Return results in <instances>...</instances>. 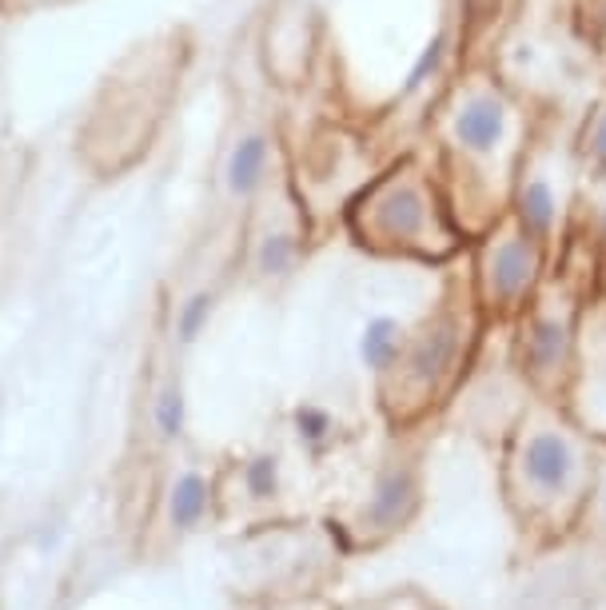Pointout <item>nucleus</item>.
<instances>
[{
	"label": "nucleus",
	"instance_id": "f257e3e1",
	"mask_svg": "<svg viewBox=\"0 0 606 610\" xmlns=\"http://www.w3.org/2000/svg\"><path fill=\"white\" fill-rule=\"evenodd\" d=\"M455 136L470 152H491L499 144V136H503V109L495 100H470L467 109L459 112Z\"/></svg>",
	"mask_w": 606,
	"mask_h": 610
},
{
	"label": "nucleus",
	"instance_id": "f03ea898",
	"mask_svg": "<svg viewBox=\"0 0 606 610\" xmlns=\"http://www.w3.org/2000/svg\"><path fill=\"white\" fill-rule=\"evenodd\" d=\"M527 475L543 491H558L570 479V452L558 435H539L527 447Z\"/></svg>",
	"mask_w": 606,
	"mask_h": 610
},
{
	"label": "nucleus",
	"instance_id": "7ed1b4c3",
	"mask_svg": "<svg viewBox=\"0 0 606 610\" xmlns=\"http://www.w3.org/2000/svg\"><path fill=\"white\" fill-rule=\"evenodd\" d=\"M531 271H534V256L531 247L523 244V240H511L495 252V264H491V283H495V295L511 300V295H519L527 283H531Z\"/></svg>",
	"mask_w": 606,
	"mask_h": 610
},
{
	"label": "nucleus",
	"instance_id": "20e7f679",
	"mask_svg": "<svg viewBox=\"0 0 606 610\" xmlns=\"http://www.w3.org/2000/svg\"><path fill=\"white\" fill-rule=\"evenodd\" d=\"M263 164H268V140L263 136H248V140H240L228 160V188L232 192H252L263 176Z\"/></svg>",
	"mask_w": 606,
	"mask_h": 610
},
{
	"label": "nucleus",
	"instance_id": "39448f33",
	"mask_svg": "<svg viewBox=\"0 0 606 610\" xmlns=\"http://www.w3.org/2000/svg\"><path fill=\"white\" fill-rule=\"evenodd\" d=\"M423 224V200L415 188H399L384 208V228L391 236H415Z\"/></svg>",
	"mask_w": 606,
	"mask_h": 610
},
{
	"label": "nucleus",
	"instance_id": "423d86ee",
	"mask_svg": "<svg viewBox=\"0 0 606 610\" xmlns=\"http://www.w3.org/2000/svg\"><path fill=\"white\" fill-rule=\"evenodd\" d=\"M519 216H523L527 236H543L546 228H551V216H555V195H551V188H546L543 180H534V183L523 188Z\"/></svg>",
	"mask_w": 606,
	"mask_h": 610
},
{
	"label": "nucleus",
	"instance_id": "0eeeda50",
	"mask_svg": "<svg viewBox=\"0 0 606 610\" xmlns=\"http://www.w3.org/2000/svg\"><path fill=\"white\" fill-rule=\"evenodd\" d=\"M208 507V483L199 475H184L172 491V519L176 526H192Z\"/></svg>",
	"mask_w": 606,
	"mask_h": 610
},
{
	"label": "nucleus",
	"instance_id": "6e6552de",
	"mask_svg": "<svg viewBox=\"0 0 606 610\" xmlns=\"http://www.w3.org/2000/svg\"><path fill=\"white\" fill-rule=\"evenodd\" d=\"M408 499H411V479L403 475V471H391V475H384L379 491H375L372 519H375V523H396Z\"/></svg>",
	"mask_w": 606,
	"mask_h": 610
},
{
	"label": "nucleus",
	"instance_id": "1a4fd4ad",
	"mask_svg": "<svg viewBox=\"0 0 606 610\" xmlns=\"http://www.w3.org/2000/svg\"><path fill=\"white\" fill-rule=\"evenodd\" d=\"M396 319H375L363 331V359L368 367H387L396 359Z\"/></svg>",
	"mask_w": 606,
	"mask_h": 610
},
{
	"label": "nucleus",
	"instance_id": "9d476101",
	"mask_svg": "<svg viewBox=\"0 0 606 610\" xmlns=\"http://www.w3.org/2000/svg\"><path fill=\"white\" fill-rule=\"evenodd\" d=\"M447 359H451V335H447V331H435L431 340H423L420 352H415V371H420L423 379H431L443 371Z\"/></svg>",
	"mask_w": 606,
	"mask_h": 610
},
{
	"label": "nucleus",
	"instance_id": "9b49d317",
	"mask_svg": "<svg viewBox=\"0 0 606 610\" xmlns=\"http://www.w3.org/2000/svg\"><path fill=\"white\" fill-rule=\"evenodd\" d=\"M156 428H160V435H168V440H176L180 428H184V395L176 387L164 391L160 403H156Z\"/></svg>",
	"mask_w": 606,
	"mask_h": 610
},
{
	"label": "nucleus",
	"instance_id": "f8f14e48",
	"mask_svg": "<svg viewBox=\"0 0 606 610\" xmlns=\"http://www.w3.org/2000/svg\"><path fill=\"white\" fill-rule=\"evenodd\" d=\"M208 316H211V295L208 292L192 295V300L184 304V312H180V340H184V343L196 340L199 328L208 323Z\"/></svg>",
	"mask_w": 606,
	"mask_h": 610
},
{
	"label": "nucleus",
	"instance_id": "ddd939ff",
	"mask_svg": "<svg viewBox=\"0 0 606 610\" xmlns=\"http://www.w3.org/2000/svg\"><path fill=\"white\" fill-rule=\"evenodd\" d=\"M287 264H292V240H287V236H268L260 247V268L284 271Z\"/></svg>",
	"mask_w": 606,
	"mask_h": 610
},
{
	"label": "nucleus",
	"instance_id": "4468645a",
	"mask_svg": "<svg viewBox=\"0 0 606 610\" xmlns=\"http://www.w3.org/2000/svg\"><path fill=\"white\" fill-rule=\"evenodd\" d=\"M248 491L252 495H272L275 491V459H256L248 467Z\"/></svg>",
	"mask_w": 606,
	"mask_h": 610
},
{
	"label": "nucleus",
	"instance_id": "2eb2a0df",
	"mask_svg": "<svg viewBox=\"0 0 606 610\" xmlns=\"http://www.w3.org/2000/svg\"><path fill=\"white\" fill-rule=\"evenodd\" d=\"M558 347H563V331H558L555 323H543V328L534 331V355H539L543 364H551V359H555Z\"/></svg>",
	"mask_w": 606,
	"mask_h": 610
},
{
	"label": "nucleus",
	"instance_id": "dca6fc26",
	"mask_svg": "<svg viewBox=\"0 0 606 610\" xmlns=\"http://www.w3.org/2000/svg\"><path fill=\"white\" fill-rule=\"evenodd\" d=\"M296 423H299V431L308 435V440H323L327 435V416L323 411H315V407H304L296 416Z\"/></svg>",
	"mask_w": 606,
	"mask_h": 610
},
{
	"label": "nucleus",
	"instance_id": "f3484780",
	"mask_svg": "<svg viewBox=\"0 0 606 610\" xmlns=\"http://www.w3.org/2000/svg\"><path fill=\"white\" fill-rule=\"evenodd\" d=\"M439 52H443V40H431V49L423 52V61L415 64V73H411L408 88H420V85H423V76H427V73L435 68V64H439Z\"/></svg>",
	"mask_w": 606,
	"mask_h": 610
},
{
	"label": "nucleus",
	"instance_id": "a211bd4d",
	"mask_svg": "<svg viewBox=\"0 0 606 610\" xmlns=\"http://www.w3.org/2000/svg\"><path fill=\"white\" fill-rule=\"evenodd\" d=\"M594 152H598V156L606 160V120L598 124V132H594Z\"/></svg>",
	"mask_w": 606,
	"mask_h": 610
}]
</instances>
